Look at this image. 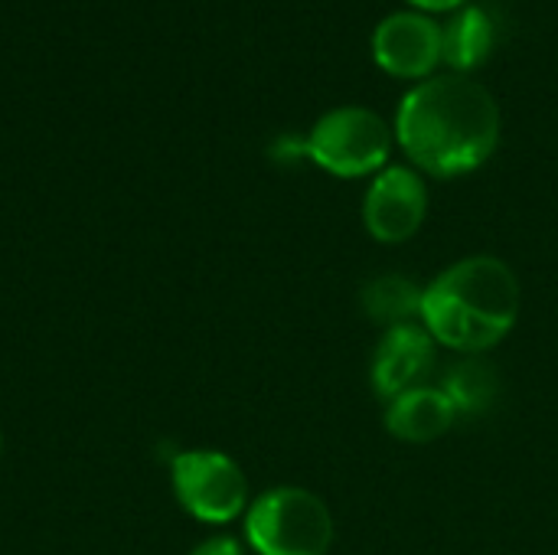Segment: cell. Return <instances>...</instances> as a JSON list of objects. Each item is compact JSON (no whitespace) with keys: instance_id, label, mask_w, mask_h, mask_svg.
Instances as JSON below:
<instances>
[{"instance_id":"10","label":"cell","mask_w":558,"mask_h":555,"mask_svg":"<svg viewBox=\"0 0 558 555\" xmlns=\"http://www.w3.org/2000/svg\"><path fill=\"white\" fill-rule=\"evenodd\" d=\"M494 49V20L481 7L458 10L441 26V59L454 69H474Z\"/></svg>"},{"instance_id":"5","label":"cell","mask_w":558,"mask_h":555,"mask_svg":"<svg viewBox=\"0 0 558 555\" xmlns=\"http://www.w3.org/2000/svg\"><path fill=\"white\" fill-rule=\"evenodd\" d=\"M173 491L186 514L203 523H229L245 510L248 481L219 451H186L173 461Z\"/></svg>"},{"instance_id":"7","label":"cell","mask_w":558,"mask_h":555,"mask_svg":"<svg viewBox=\"0 0 558 555\" xmlns=\"http://www.w3.org/2000/svg\"><path fill=\"white\" fill-rule=\"evenodd\" d=\"M376 62L402 79L428 75L441 59V26L425 13H389L373 33Z\"/></svg>"},{"instance_id":"1","label":"cell","mask_w":558,"mask_h":555,"mask_svg":"<svg viewBox=\"0 0 558 555\" xmlns=\"http://www.w3.org/2000/svg\"><path fill=\"white\" fill-rule=\"evenodd\" d=\"M396 134L415 167L432 177H461L497 150L500 105L471 75H435L402 98Z\"/></svg>"},{"instance_id":"12","label":"cell","mask_w":558,"mask_h":555,"mask_svg":"<svg viewBox=\"0 0 558 555\" xmlns=\"http://www.w3.org/2000/svg\"><path fill=\"white\" fill-rule=\"evenodd\" d=\"M448 399L454 402L458 412H487L497 396H500V376L490 363L477 360V357H468L461 363H454L448 373H445V386Z\"/></svg>"},{"instance_id":"8","label":"cell","mask_w":558,"mask_h":555,"mask_svg":"<svg viewBox=\"0 0 558 555\" xmlns=\"http://www.w3.org/2000/svg\"><path fill=\"white\" fill-rule=\"evenodd\" d=\"M435 363V337L425 327L402 324L386 334L373 357V389L383 399H396L415 389Z\"/></svg>"},{"instance_id":"9","label":"cell","mask_w":558,"mask_h":555,"mask_svg":"<svg viewBox=\"0 0 558 555\" xmlns=\"http://www.w3.org/2000/svg\"><path fill=\"white\" fill-rule=\"evenodd\" d=\"M454 402L448 399L445 389H432V386H415L402 396H396L389 402L386 412V429L409 445H428L435 438H441L451 425H454Z\"/></svg>"},{"instance_id":"15","label":"cell","mask_w":558,"mask_h":555,"mask_svg":"<svg viewBox=\"0 0 558 555\" xmlns=\"http://www.w3.org/2000/svg\"><path fill=\"white\" fill-rule=\"evenodd\" d=\"M0 451H3V435H0Z\"/></svg>"},{"instance_id":"6","label":"cell","mask_w":558,"mask_h":555,"mask_svg":"<svg viewBox=\"0 0 558 555\" xmlns=\"http://www.w3.org/2000/svg\"><path fill=\"white\" fill-rule=\"evenodd\" d=\"M428 216V190L425 180L409 167H386L363 200V222L379 242H405L412 239Z\"/></svg>"},{"instance_id":"14","label":"cell","mask_w":558,"mask_h":555,"mask_svg":"<svg viewBox=\"0 0 558 555\" xmlns=\"http://www.w3.org/2000/svg\"><path fill=\"white\" fill-rule=\"evenodd\" d=\"M412 3H418V7H425V10H451V7H458L461 0H412Z\"/></svg>"},{"instance_id":"11","label":"cell","mask_w":558,"mask_h":555,"mask_svg":"<svg viewBox=\"0 0 558 555\" xmlns=\"http://www.w3.org/2000/svg\"><path fill=\"white\" fill-rule=\"evenodd\" d=\"M422 298L425 288H418L412 278L402 275H383L363 288V311L373 324L383 327H402L412 317H422Z\"/></svg>"},{"instance_id":"4","label":"cell","mask_w":558,"mask_h":555,"mask_svg":"<svg viewBox=\"0 0 558 555\" xmlns=\"http://www.w3.org/2000/svg\"><path fill=\"white\" fill-rule=\"evenodd\" d=\"M304 150L311 154L314 164H320L337 177H363L389 160L392 134L376 111L347 105L327 111L314 124Z\"/></svg>"},{"instance_id":"13","label":"cell","mask_w":558,"mask_h":555,"mask_svg":"<svg viewBox=\"0 0 558 555\" xmlns=\"http://www.w3.org/2000/svg\"><path fill=\"white\" fill-rule=\"evenodd\" d=\"M193 555H242V546L229 536H216V540H206L203 546H196Z\"/></svg>"},{"instance_id":"3","label":"cell","mask_w":558,"mask_h":555,"mask_svg":"<svg viewBox=\"0 0 558 555\" xmlns=\"http://www.w3.org/2000/svg\"><path fill=\"white\" fill-rule=\"evenodd\" d=\"M245 533L258 555H327L333 543V517L317 494L304 487H275L252 504Z\"/></svg>"},{"instance_id":"2","label":"cell","mask_w":558,"mask_h":555,"mask_svg":"<svg viewBox=\"0 0 558 555\" xmlns=\"http://www.w3.org/2000/svg\"><path fill=\"white\" fill-rule=\"evenodd\" d=\"M520 281L494 255H471L441 272L422 298L425 330L461 353L500 343L520 317Z\"/></svg>"}]
</instances>
